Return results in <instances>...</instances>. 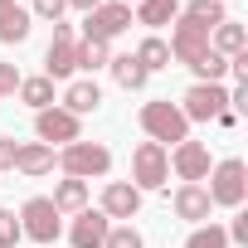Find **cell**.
<instances>
[{
	"instance_id": "cell-15",
	"label": "cell",
	"mask_w": 248,
	"mask_h": 248,
	"mask_svg": "<svg viewBox=\"0 0 248 248\" xmlns=\"http://www.w3.org/2000/svg\"><path fill=\"white\" fill-rule=\"evenodd\" d=\"M97 107H102V88H97L93 78H73V83L63 88V112L88 117V112H97Z\"/></svg>"
},
{
	"instance_id": "cell-24",
	"label": "cell",
	"mask_w": 248,
	"mask_h": 248,
	"mask_svg": "<svg viewBox=\"0 0 248 248\" xmlns=\"http://www.w3.org/2000/svg\"><path fill=\"white\" fill-rule=\"evenodd\" d=\"M107 59H112V44H102V39H83V44H78V68H83V73L107 68Z\"/></svg>"
},
{
	"instance_id": "cell-25",
	"label": "cell",
	"mask_w": 248,
	"mask_h": 248,
	"mask_svg": "<svg viewBox=\"0 0 248 248\" xmlns=\"http://www.w3.org/2000/svg\"><path fill=\"white\" fill-rule=\"evenodd\" d=\"M185 248H229V233H224V229L209 219V224H200V229L185 238Z\"/></svg>"
},
{
	"instance_id": "cell-20",
	"label": "cell",
	"mask_w": 248,
	"mask_h": 248,
	"mask_svg": "<svg viewBox=\"0 0 248 248\" xmlns=\"http://www.w3.org/2000/svg\"><path fill=\"white\" fill-rule=\"evenodd\" d=\"M175 15H180V0H137V25H146V30H161V25H175Z\"/></svg>"
},
{
	"instance_id": "cell-22",
	"label": "cell",
	"mask_w": 248,
	"mask_h": 248,
	"mask_svg": "<svg viewBox=\"0 0 248 248\" xmlns=\"http://www.w3.org/2000/svg\"><path fill=\"white\" fill-rule=\"evenodd\" d=\"M15 93H20V102H25V107H34V112L54 107V78H44V73H39V78H20V88H15Z\"/></svg>"
},
{
	"instance_id": "cell-27",
	"label": "cell",
	"mask_w": 248,
	"mask_h": 248,
	"mask_svg": "<svg viewBox=\"0 0 248 248\" xmlns=\"http://www.w3.org/2000/svg\"><path fill=\"white\" fill-rule=\"evenodd\" d=\"M25 233H20V219H15V209H0V248H15Z\"/></svg>"
},
{
	"instance_id": "cell-17",
	"label": "cell",
	"mask_w": 248,
	"mask_h": 248,
	"mask_svg": "<svg viewBox=\"0 0 248 248\" xmlns=\"http://www.w3.org/2000/svg\"><path fill=\"white\" fill-rule=\"evenodd\" d=\"M209 49H214V54H224V59H233V54H243V49H248V30H243L238 20H224V25H214V30H209Z\"/></svg>"
},
{
	"instance_id": "cell-28",
	"label": "cell",
	"mask_w": 248,
	"mask_h": 248,
	"mask_svg": "<svg viewBox=\"0 0 248 248\" xmlns=\"http://www.w3.org/2000/svg\"><path fill=\"white\" fill-rule=\"evenodd\" d=\"M63 10H68V0H34V5H30V15H39V20H63Z\"/></svg>"
},
{
	"instance_id": "cell-10",
	"label": "cell",
	"mask_w": 248,
	"mask_h": 248,
	"mask_svg": "<svg viewBox=\"0 0 248 248\" xmlns=\"http://www.w3.org/2000/svg\"><path fill=\"white\" fill-rule=\"evenodd\" d=\"M166 156H170V170H175L185 185L209 180V146H204V141H180V146L166 151Z\"/></svg>"
},
{
	"instance_id": "cell-19",
	"label": "cell",
	"mask_w": 248,
	"mask_h": 248,
	"mask_svg": "<svg viewBox=\"0 0 248 248\" xmlns=\"http://www.w3.org/2000/svg\"><path fill=\"white\" fill-rule=\"evenodd\" d=\"M54 209H59V214H83V209H88V180L63 175V180L54 185Z\"/></svg>"
},
{
	"instance_id": "cell-12",
	"label": "cell",
	"mask_w": 248,
	"mask_h": 248,
	"mask_svg": "<svg viewBox=\"0 0 248 248\" xmlns=\"http://www.w3.org/2000/svg\"><path fill=\"white\" fill-rule=\"evenodd\" d=\"M141 209V190L132 180H107L102 185V214L107 219H137Z\"/></svg>"
},
{
	"instance_id": "cell-21",
	"label": "cell",
	"mask_w": 248,
	"mask_h": 248,
	"mask_svg": "<svg viewBox=\"0 0 248 248\" xmlns=\"http://www.w3.org/2000/svg\"><path fill=\"white\" fill-rule=\"evenodd\" d=\"M180 20H190V25H200V30H214V25L229 20V10H224V0H190V5L180 10Z\"/></svg>"
},
{
	"instance_id": "cell-32",
	"label": "cell",
	"mask_w": 248,
	"mask_h": 248,
	"mask_svg": "<svg viewBox=\"0 0 248 248\" xmlns=\"http://www.w3.org/2000/svg\"><path fill=\"white\" fill-rule=\"evenodd\" d=\"M68 5H73V10H83V15H88V10H97V5H102V0H68Z\"/></svg>"
},
{
	"instance_id": "cell-7",
	"label": "cell",
	"mask_w": 248,
	"mask_h": 248,
	"mask_svg": "<svg viewBox=\"0 0 248 248\" xmlns=\"http://www.w3.org/2000/svg\"><path fill=\"white\" fill-rule=\"evenodd\" d=\"M78 73V39H73V25H54V39H49V49H44V78H73Z\"/></svg>"
},
{
	"instance_id": "cell-3",
	"label": "cell",
	"mask_w": 248,
	"mask_h": 248,
	"mask_svg": "<svg viewBox=\"0 0 248 248\" xmlns=\"http://www.w3.org/2000/svg\"><path fill=\"white\" fill-rule=\"evenodd\" d=\"M209 200L224 204V209H243V200H248V166L238 156L209 166Z\"/></svg>"
},
{
	"instance_id": "cell-13",
	"label": "cell",
	"mask_w": 248,
	"mask_h": 248,
	"mask_svg": "<svg viewBox=\"0 0 248 248\" xmlns=\"http://www.w3.org/2000/svg\"><path fill=\"white\" fill-rule=\"evenodd\" d=\"M34 30V15L20 0H0V44H25Z\"/></svg>"
},
{
	"instance_id": "cell-31",
	"label": "cell",
	"mask_w": 248,
	"mask_h": 248,
	"mask_svg": "<svg viewBox=\"0 0 248 248\" xmlns=\"http://www.w3.org/2000/svg\"><path fill=\"white\" fill-rule=\"evenodd\" d=\"M15 137H0V170H15Z\"/></svg>"
},
{
	"instance_id": "cell-1",
	"label": "cell",
	"mask_w": 248,
	"mask_h": 248,
	"mask_svg": "<svg viewBox=\"0 0 248 248\" xmlns=\"http://www.w3.org/2000/svg\"><path fill=\"white\" fill-rule=\"evenodd\" d=\"M137 122H141V132L156 141V146H166V141H190V122H185V112L170 102V97H161V102H141V112H137Z\"/></svg>"
},
{
	"instance_id": "cell-23",
	"label": "cell",
	"mask_w": 248,
	"mask_h": 248,
	"mask_svg": "<svg viewBox=\"0 0 248 248\" xmlns=\"http://www.w3.org/2000/svg\"><path fill=\"white\" fill-rule=\"evenodd\" d=\"M137 63H141L146 73H156V68H170V49H166V39L146 34V39L137 44Z\"/></svg>"
},
{
	"instance_id": "cell-9",
	"label": "cell",
	"mask_w": 248,
	"mask_h": 248,
	"mask_svg": "<svg viewBox=\"0 0 248 248\" xmlns=\"http://www.w3.org/2000/svg\"><path fill=\"white\" fill-rule=\"evenodd\" d=\"M180 112H185V122H214L219 112H229V93H224V83H195V88L185 93Z\"/></svg>"
},
{
	"instance_id": "cell-18",
	"label": "cell",
	"mask_w": 248,
	"mask_h": 248,
	"mask_svg": "<svg viewBox=\"0 0 248 248\" xmlns=\"http://www.w3.org/2000/svg\"><path fill=\"white\" fill-rule=\"evenodd\" d=\"M107 68H112L117 88H127V93H141V88H146V78H151V73L137 63V54H112V59H107Z\"/></svg>"
},
{
	"instance_id": "cell-11",
	"label": "cell",
	"mask_w": 248,
	"mask_h": 248,
	"mask_svg": "<svg viewBox=\"0 0 248 248\" xmlns=\"http://www.w3.org/2000/svg\"><path fill=\"white\" fill-rule=\"evenodd\" d=\"M107 229H112V219H107L102 209H83V214H73V224H68V243H73V248H102V243H107Z\"/></svg>"
},
{
	"instance_id": "cell-29",
	"label": "cell",
	"mask_w": 248,
	"mask_h": 248,
	"mask_svg": "<svg viewBox=\"0 0 248 248\" xmlns=\"http://www.w3.org/2000/svg\"><path fill=\"white\" fill-rule=\"evenodd\" d=\"M15 88H20V68L15 63H0V102H5Z\"/></svg>"
},
{
	"instance_id": "cell-16",
	"label": "cell",
	"mask_w": 248,
	"mask_h": 248,
	"mask_svg": "<svg viewBox=\"0 0 248 248\" xmlns=\"http://www.w3.org/2000/svg\"><path fill=\"white\" fill-rule=\"evenodd\" d=\"M15 170H20L25 180L49 175V170H54V146H44V141H25V146L15 151Z\"/></svg>"
},
{
	"instance_id": "cell-4",
	"label": "cell",
	"mask_w": 248,
	"mask_h": 248,
	"mask_svg": "<svg viewBox=\"0 0 248 248\" xmlns=\"http://www.w3.org/2000/svg\"><path fill=\"white\" fill-rule=\"evenodd\" d=\"M166 180H170V156H166V146L141 141V146L132 151V185L146 195V190H166Z\"/></svg>"
},
{
	"instance_id": "cell-2",
	"label": "cell",
	"mask_w": 248,
	"mask_h": 248,
	"mask_svg": "<svg viewBox=\"0 0 248 248\" xmlns=\"http://www.w3.org/2000/svg\"><path fill=\"white\" fill-rule=\"evenodd\" d=\"M54 166L73 180H93V175H107L112 170V151L102 141H73V146H59Z\"/></svg>"
},
{
	"instance_id": "cell-14",
	"label": "cell",
	"mask_w": 248,
	"mask_h": 248,
	"mask_svg": "<svg viewBox=\"0 0 248 248\" xmlns=\"http://www.w3.org/2000/svg\"><path fill=\"white\" fill-rule=\"evenodd\" d=\"M170 204H175V214L190 219V224H209V209H214V200H209L204 185H180Z\"/></svg>"
},
{
	"instance_id": "cell-6",
	"label": "cell",
	"mask_w": 248,
	"mask_h": 248,
	"mask_svg": "<svg viewBox=\"0 0 248 248\" xmlns=\"http://www.w3.org/2000/svg\"><path fill=\"white\" fill-rule=\"evenodd\" d=\"M127 30H132V5H122V0H102L97 10L83 15V39L112 44L117 34H127Z\"/></svg>"
},
{
	"instance_id": "cell-26",
	"label": "cell",
	"mask_w": 248,
	"mask_h": 248,
	"mask_svg": "<svg viewBox=\"0 0 248 248\" xmlns=\"http://www.w3.org/2000/svg\"><path fill=\"white\" fill-rule=\"evenodd\" d=\"M102 248H146V243H141V233L132 224H117V229H107V243Z\"/></svg>"
},
{
	"instance_id": "cell-30",
	"label": "cell",
	"mask_w": 248,
	"mask_h": 248,
	"mask_svg": "<svg viewBox=\"0 0 248 248\" xmlns=\"http://www.w3.org/2000/svg\"><path fill=\"white\" fill-rule=\"evenodd\" d=\"M224 233H229V243H248V214L238 209V214H233V224H229Z\"/></svg>"
},
{
	"instance_id": "cell-5",
	"label": "cell",
	"mask_w": 248,
	"mask_h": 248,
	"mask_svg": "<svg viewBox=\"0 0 248 248\" xmlns=\"http://www.w3.org/2000/svg\"><path fill=\"white\" fill-rule=\"evenodd\" d=\"M20 233H25V238H34V243H54V238L63 233V214L54 209V200H49V195L25 200V209H20Z\"/></svg>"
},
{
	"instance_id": "cell-33",
	"label": "cell",
	"mask_w": 248,
	"mask_h": 248,
	"mask_svg": "<svg viewBox=\"0 0 248 248\" xmlns=\"http://www.w3.org/2000/svg\"><path fill=\"white\" fill-rule=\"evenodd\" d=\"M122 5H132V0H122Z\"/></svg>"
},
{
	"instance_id": "cell-8",
	"label": "cell",
	"mask_w": 248,
	"mask_h": 248,
	"mask_svg": "<svg viewBox=\"0 0 248 248\" xmlns=\"http://www.w3.org/2000/svg\"><path fill=\"white\" fill-rule=\"evenodd\" d=\"M34 132L44 146H73V141H83V122L63 107H44V112H34Z\"/></svg>"
}]
</instances>
